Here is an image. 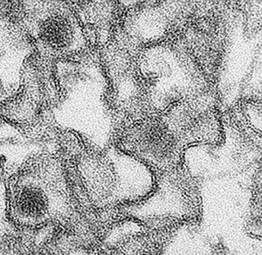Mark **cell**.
<instances>
[{
  "instance_id": "obj_1",
  "label": "cell",
  "mask_w": 262,
  "mask_h": 255,
  "mask_svg": "<svg viewBox=\"0 0 262 255\" xmlns=\"http://www.w3.org/2000/svg\"><path fill=\"white\" fill-rule=\"evenodd\" d=\"M57 98L51 118L60 131L104 151L113 135L110 87L105 70L92 54L60 59L54 64Z\"/></svg>"
},
{
  "instance_id": "obj_2",
  "label": "cell",
  "mask_w": 262,
  "mask_h": 255,
  "mask_svg": "<svg viewBox=\"0 0 262 255\" xmlns=\"http://www.w3.org/2000/svg\"><path fill=\"white\" fill-rule=\"evenodd\" d=\"M60 154L31 157L7 178V214L16 225L38 227L64 214L69 189Z\"/></svg>"
},
{
  "instance_id": "obj_3",
  "label": "cell",
  "mask_w": 262,
  "mask_h": 255,
  "mask_svg": "<svg viewBox=\"0 0 262 255\" xmlns=\"http://www.w3.org/2000/svg\"><path fill=\"white\" fill-rule=\"evenodd\" d=\"M135 68L147 107L165 112L202 92V72L175 45L156 43L141 51Z\"/></svg>"
},
{
  "instance_id": "obj_4",
  "label": "cell",
  "mask_w": 262,
  "mask_h": 255,
  "mask_svg": "<svg viewBox=\"0 0 262 255\" xmlns=\"http://www.w3.org/2000/svg\"><path fill=\"white\" fill-rule=\"evenodd\" d=\"M12 15L42 59L54 63L88 52L90 44L72 3L12 1Z\"/></svg>"
},
{
  "instance_id": "obj_5",
  "label": "cell",
  "mask_w": 262,
  "mask_h": 255,
  "mask_svg": "<svg viewBox=\"0 0 262 255\" xmlns=\"http://www.w3.org/2000/svg\"><path fill=\"white\" fill-rule=\"evenodd\" d=\"M261 33H245L242 19H236L225 40L220 66L219 87L228 106L246 97L260 98Z\"/></svg>"
},
{
  "instance_id": "obj_6",
  "label": "cell",
  "mask_w": 262,
  "mask_h": 255,
  "mask_svg": "<svg viewBox=\"0 0 262 255\" xmlns=\"http://www.w3.org/2000/svg\"><path fill=\"white\" fill-rule=\"evenodd\" d=\"M54 64L33 53L26 60L15 94L0 103L1 118L29 127L50 113L57 98Z\"/></svg>"
},
{
  "instance_id": "obj_7",
  "label": "cell",
  "mask_w": 262,
  "mask_h": 255,
  "mask_svg": "<svg viewBox=\"0 0 262 255\" xmlns=\"http://www.w3.org/2000/svg\"><path fill=\"white\" fill-rule=\"evenodd\" d=\"M117 148L142 161L152 171L160 172L178 165L185 151L164 120L159 119L133 122L122 132Z\"/></svg>"
},
{
  "instance_id": "obj_8",
  "label": "cell",
  "mask_w": 262,
  "mask_h": 255,
  "mask_svg": "<svg viewBox=\"0 0 262 255\" xmlns=\"http://www.w3.org/2000/svg\"><path fill=\"white\" fill-rule=\"evenodd\" d=\"M60 131L50 113L29 127H18L2 119L0 122V165L7 178L31 157L60 152Z\"/></svg>"
},
{
  "instance_id": "obj_9",
  "label": "cell",
  "mask_w": 262,
  "mask_h": 255,
  "mask_svg": "<svg viewBox=\"0 0 262 255\" xmlns=\"http://www.w3.org/2000/svg\"><path fill=\"white\" fill-rule=\"evenodd\" d=\"M12 1H0V103L15 94L26 60L34 53L12 16Z\"/></svg>"
},
{
  "instance_id": "obj_10",
  "label": "cell",
  "mask_w": 262,
  "mask_h": 255,
  "mask_svg": "<svg viewBox=\"0 0 262 255\" xmlns=\"http://www.w3.org/2000/svg\"><path fill=\"white\" fill-rule=\"evenodd\" d=\"M164 122L183 148L220 142L223 126L217 113L209 104L201 101H184L171 108Z\"/></svg>"
},
{
  "instance_id": "obj_11",
  "label": "cell",
  "mask_w": 262,
  "mask_h": 255,
  "mask_svg": "<svg viewBox=\"0 0 262 255\" xmlns=\"http://www.w3.org/2000/svg\"><path fill=\"white\" fill-rule=\"evenodd\" d=\"M104 152L116 174L114 196L116 199L133 201L151 192L155 184V177L147 164L117 147H107Z\"/></svg>"
},
{
  "instance_id": "obj_12",
  "label": "cell",
  "mask_w": 262,
  "mask_h": 255,
  "mask_svg": "<svg viewBox=\"0 0 262 255\" xmlns=\"http://www.w3.org/2000/svg\"><path fill=\"white\" fill-rule=\"evenodd\" d=\"M169 23L168 15L164 11L159 7H149L135 12L128 18L127 28L128 33L137 40L155 44L168 30Z\"/></svg>"
},
{
  "instance_id": "obj_13",
  "label": "cell",
  "mask_w": 262,
  "mask_h": 255,
  "mask_svg": "<svg viewBox=\"0 0 262 255\" xmlns=\"http://www.w3.org/2000/svg\"><path fill=\"white\" fill-rule=\"evenodd\" d=\"M1 121H2V118H1V116H0V122H1Z\"/></svg>"
}]
</instances>
